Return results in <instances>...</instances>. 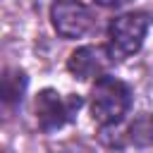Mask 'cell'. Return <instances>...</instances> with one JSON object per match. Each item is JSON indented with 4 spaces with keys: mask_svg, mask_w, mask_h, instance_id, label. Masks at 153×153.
Listing matches in <instances>:
<instances>
[{
    "mask_svg": "<svg viewBox=\"0 0 153 153\" xmlns=\"http://www.w3.org/2000/svg\"><path fill=\"white\" fill-rule=\"evenodd\" d=\"M131 108V91L122 79L100 76L91 91V115L100 127H112L124 120Z\"/></svg>",
    "mask_w": 153,
    "mask_h": 153,
    "instance_id": "6da1fadb",
    "label": "cell"
},
{
    "mask_svg": "<svg viewBox=\"0 0 153 153\" xmlns=\"http://www.w3.org/2000/svg\"><path fill=\"white\" fill-rule=\"evenodd\" d=\"M112 53H110V48H103V45H84V48H76L72 55H69V60H67V69L76 76V79H81V81H86V79H93V76H105V72H108V67L112 65Z\"/></svg>",
    "mask_w": 153,
    "mask_h": 153,
    "instance_id": "5b68a950",
    "label": "cell"
},
{
    "mask_svg": "<svg viewBox=\"0 0 153 153\" xmlns=\"http://www.w3.org/2000/svg\"><path fill=\"white\" fill-rule=\"evenodd\" d=\"M50 22H53V26L60 36L81 38L93 29L96 17L79 0H55L53 7H50Z\"/></svg>",
    "mask_w": 153,
    "mask_h": 153,
    "instance_id": "277c9868",
    "label": "cell"
},
{
    "mask_svg": "<svg viewBox=\"0 0 153 153\" xmlns=\"http://www.w3.org/2000/svg\"><path fill=\"white\" fill-rule=\"evenodd\" d=\"M148 24H151V19L146 12H124V14H117L115 19H110V24H108L110 53L117 57L134 55L146 38Z\"/></svg>",
    "mask_w": 153,
    "mask_h": 153,
    "instance_id": "7a4b0ae2",
    "label": "cell"
},
{
    "mask_svg": "<svg viewBox=\"0 0 153 153\" xmlns=\"http://www.w3.org/2000/svg\"><path fill=\"white\" fill-rule=\"evenodd\" d=\"M129 134H131V141L143 146V143H151L153 141V117L151 115H141L131 127H129Z\"/></svg>",
    "mask_w": 153,
    "mask_h": 153,
    "instance_id": "52a82bcc",
    "label": "cell"
},
{
    "mask_svg": "<svg viewBox=\"0 0 153 153\" xmlns=\"http://www.w3.org/2000/svg\"><path fill=\"white\" fill-rule=\"evenodd\" d=\"M98 5H103V7H120V5H124V2H129V0H96Z\"/></svg>",
    "mask_w": 153,
    "mask_h": 153,
    "instance_id": "ba28073f",
    "label": "cell"
},
{
    "mask_svg": "<svg viewBox=\"0 0 153 153\" xmlns=\"http://www.w3.org/2000/svg\"><path fill=\"white\" fill-rule=\"evenodd\" d=\"M81 108L79 96H60L55 88H43L36 96V120L43 131H55L74 120Z\"/></svg>",
    "mask_w": 153,
    "mask_h": 153,
    "instance_id": "3957f363",
    "label": "cell"
},
{
    "mask_svg": "<svg viewBox=\"0 0 153 153\" xmlns=\"http://www.w3.org/2000/svg\"><path fill=\"white\" fill-rule=\"evenodd\" d=\"M26 91V74L22 69H5L2 74V86H0V96H2V103L7 108L22 103V96Z\"/></svg>",
    "mask_w": 153,
    "mask_h": 153,
    "instance_id": "8992f818",
    "label": "cell"
}]
</instances>
